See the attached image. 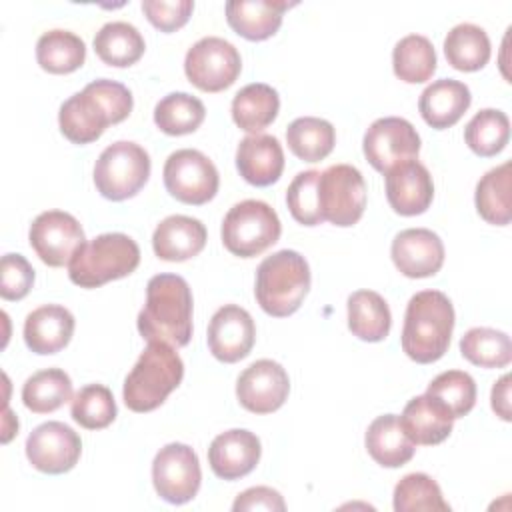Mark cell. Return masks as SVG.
<instances>
[{
	"instance_id": "obj_1",
	"label": "cell",
	"mask_w": 512,
	"mask_h": 512,
	"mask_svg": "<svg viewBox=\"0 0 512 512\" xmlns=\"http://www.w3.org/2000/svg\"><path fill=\"white\" fill-rule=\"evenodd\" d=\"M130 90L108 78L92 80L82 92L62 102L58 112L60 132L72 144H90L98 140L110 124H118L132 112Z\"/></svg>"
},
{
	"instance_id": "obj_2",
	"label": "cell",
	"mask_w": 512,
	"mask_h": 512,
	"mask_svg": "<svg viewBox=\"0 0 512 512\" xmlns=\"http://www.w3.org/2000/svg\"><path fill=\"white\" fill-rule=\"evenodd\" d=\"M136 324L146 342H164L172 348L186 346L192 338V292L188 282L178 274L152 276Z\"/></svg>"
},
{
	"instance_id": "obj_3",
	"label": "cell",
	"mask_w": 512,
	"mask_h": 512,
	"mask_svg": "<svg viewBox=\"0 0 512 512\" xmlns=\"http://www.w3.org/2000/svg\"><path fill=\"white\" fill-rule=\"evenodd\" d=\"M452 330L454 306L450 298L440 290L416 292L404 314L402 350L418 364L436 362L446 354Z\"/></svg>"
},
{
	"instance_id": "obj_4",
	"label": "cell",
	"mask_w": 512,
	"mask_h": 512,
	"mask_svg": "<svg viewBox=\"0 0 512 512\" xmlns=\"http://www.w3.org/2000/svg\"><path fill=\"white\" fill-rule=\"evenodd\" d=\"M182 378L184 362L176 348L164 342H148L124 380V404L132 412H152L178 388Z\"/></svg>"
},
{
	"instance_id": "obj_5",
	"label": "cell",
	"mask_w": 512,
	"mask_h": 512,
	"mask_svg": "<svg viewBox=\"0 0 512 512\" xmlns=\"http://www.w3.org/2000/svg\"><path fill=\"white\" fill-rule=\"evenodd\" d=\"M310 290V266L296 250H278L266 256L256 270L254 296L260 308L284 318L294 314Z\"/></svg>"
},
{
	"instance_id": "obj_6",
	"label": "cell",
	"mask_w": 512,
	"mask_h": 512,
	"mask_svg": "<svg viewBox=\"0 0 512 512\" xmlns=\"http://www.w3.org/2000/svg\"><path fill=\"white\" fill-rule=\"evenodd\" d=\"M138 264V244L122 232H108L80 246L68 264V276L80 288H98L132 274Z\"/></svg>"
},
{
	"instance_id": "obj_7",
	"label": "cell",
	"mask_w": 512,
	"mask_h": 512,
	"mask_svg": "<svg viewBox=\"0 0 512 512\" xmlns=\"http://www.w3.org/2000/svg\"><path fill=\"white\" fill-rule=\"evenodd\" d=\"M220 232L230 254L252 258L278 242L282 224L270 204L262 200H242L226 212Z\"/></svg>"
},
{
	"instance_id": "obj_8",
	"label": "cell",
	"mask_w": 512,
	"mask_h": 512,
	"mask_svg": "<svg viewBox=\"0 0 512 512\" xmlns=\"http://www.w3.org/2000/svg\"><path fill=\"white\" fill-rule=\"evenodd\" d=\"M150 176L148 152L130 140H118L102 150L94 164L96 190L114 202L132 198Z\"/></svg>"
},
{
	"instance_id": "obj_9",
	"label": "cell",
	"mask_w": 512,
	"mask_h": 512,
	"mask_svg": "<svg viewBox=\"0 0 512 512\" xmlns=\"http://www.w3.org/2000/svg\"><path fill=\"white\" fill-rule=\"evenodd\" d=\"M318 198L324 220L342 228L352 226L366 208L364 176L350 164H334L320 172Z\"/></svg>"
},
{
	"instance_id": "obj_10",
	"label": "cell",
	"mask_w": 512,
	"mask_h": 512,
	"mask_svg": "<svg viewBox=\"0 0 512 512\" xmlns=\"http://www.w3.org/2000/svg\"><path fill=\"white\" fill-rule=\"evenodd\" d=\"M162 176L170 196L192 206H200L212 200L220 184L214 162L194 148L172 152L166 158Z\"/></svg>"
},
{
	"instance_id": "obj_11",
	"label": "cell",
	"mask_w": 512,
	"mask_h": 512,
	"mask_svg": "<svg viewBox=\"0 0 512 512\" xmlns=\"http://www.w3.org/2000/svg\"><path fill=\"white\" fill-rule=\"evenodd\" d=\"M242 70V58L234 44L218 36L200 38L184 58L186 78L204 92H220L232 86Z\"/></svg>"
},
{
	"instance_id": "obj_12",
	"label": "cell",
	"mask_w": 512,
	"mask_h": 512,
	"mask_svg": "<svg viewBox=\"0 0 512 512\" xmlns=\"http://www.w3.org/2000/svg\"><path fill=\"white\" fill-rule=\"evenodd\" d=\"M200 462L196 452L182 442L160 448L152 462V482L158 496L170 504H186L200 490Z\"/></svg>"
},
{
	"instance_id": "obj_13",
	"label": "cell",
	"mask_w": 512,
	"mask_h": 512,
	"mask_svg": "<svg viewBox=\"0 0 512 512\" xmlns=\"http://www.w3.org/2000/svg\"><path fill=\"white\" fill-rule=\"evenodd\" d=\"M362 150L370 166L384 174L392 166L418 156L420 136L406 118L384 116L374 120L366 130Z\"/></svg>"
},
{
	"instance_id": "obj_14",
	"label": "cell",
	"mask_w": 512,
	"mask_h": 512,
	"mask_svg": "<svg viewBox=\"0 0 512 512\" xmlns=\"http://www.w3.org/2000/svg\"><path fill=\"white\" fill-rule=\"evenodd\" d=\"M28 240L44 264L60 268L70 264L86 238L80 222L72 214L62 210H46L30 224Z\"/></svg>"
},
{
	"instance_id": "obj_15",
	"label": "cell",
	"mask_w": 512,
	"mask_h": 512,
	"mask_svg": "<svg viewBox=\"0 0 512 512\" xmlns=\"http://www.w3.org/2000/svg\"><path fill=\"white\" fill-rule=\"evenodd\" d=\"M82 454L80 436L64 422L50 420L36 426L26 438V458L44 474H64Z\"/></svg>"
},
{
	"instance_id": "obj_16",
	"label": "cell",
	"mask_w": 512,
	"mask_h": 512,
	"mask_svg": "<svg viewBox=\"0 0 512 512\" xmlns=\"http://www.w3.org/2000/svg\"><path fill=\"white\" fill-rule=\"evenodd\" d=\"M288 392V372L268 358L252 362L236 380L238 402L254 414H270L278 410L286 402Z\"/></svg>"
},
{
	"instance_id": "obj_17",
	"label": "cell",
	"mask_w": 512,
	"mask_h": 512,
	"mask_svg": "<svg viewBox=\"0 0 512 512\" xmlns=\"http://www.w3.org/2000/svg\"><path fill=\"white\" fill-rule=\"evenodd\" d=\"M208 348L220 362L232 364L246 358L256 340V326L248 310L238 304H224L208 324Z\"/></svg>"
},
{
	"instance_id": "obj_18",
	"label": "cell",
	"mask_w": 512,
	"mask_h": 512,
	"mask_svg": "<svg viewBox=\"0 0 512 512\" xmlns=\"http://www.w3.org/2000/svg\"><path fill=\"white\" fill-rule=\"evenodd\" d=\"M390 256L400 274L408 278L434 276L444 264V244L428 228H408L394 236Z\"/></svg>"
},
{
	"instance_id": "obj_19",
	"label": "cell",
	"mask_w": 512,
	"mask_h": 512,
	"mask_svg": "<svg viewBox=\"0 0 512 512\" xmlns=\"http://www.w3.org/2000/svg\"><path fill=\"white\" fill-rule=\"evenodd\" d=\"M386 176V198L400 216H416L428 210L434 198V182L416 158L392 166Z\"/></svg>"
},
{
	"instance_id": "obj_20",
	"label": "cell",
	"mask_w": 512,
	"mask_h": 512,
	"mask_svg": "<svg viewBox=\"0 0 512 512\" xmlns=\"http://www.w3.org/2000/svg\"><path fill=\"white\" fill-rule=\"evenodd\" d=\"M262 454L260 440L254 432L232 428L218 434L208 448V464L222 480H238L250 474Z\"/></svg>"
},
{
	"instance_id": "obj_21",
	"label": "cell",
	"mask_w": 512,
	"mask_h": 512,
	"mask_svg": "<svg viewBox=\"0 0 512 512\" xmlns=\"http://www.w3.org/2000/svg\"><path fill=\"white\" fill-rule=\"evenodd\" d=\"M236 168L252 186L274 184L284 170V150L276 136L250 134L240 140L236 150Z\"/></svg>"
},
{
	"instance_id": "obj_22",
	"label": "cell",
	"mask_w": 512,
	"mask_h": 512,
	"mask_svg": "<svg viewBox=\"0 0 512 512\" xmlns=\"http://www.w3.org/2000/svg\"><path fill=\"white\" fill-rule=\"evenodd\" d=\"M206 236V226L198 218L174 214L156 226L152 248L160 260L184 262L202 252Z\"/></svg>"
},
{
	"instance_id": "obj_23",
	"label": "cell",
	"mask_w": 512,
	"mask_h": 512,
	"mask_svg": "<svg viewBox=\"0 0 512 512\" xmlns=\"http://www.w3.org/2000/svg\"><path fill=\"white\" fill-rule=\"evenodd\" d=\"M400 424L406 436L414 444L434 446L444 442L454 426V416L448 408L430 394L414 396L400 416Z\"/></svg>"
},
{
	"instance_id": "obj_24",
	"label": "cell",
	"mask_w": 512,
	"mask_h": 512,
	"mask_svg": "<svg viewBox=\"0 0 512 512\" xmlns=\"http://www.w3.org/2000/svg\"><path fill=\"white\" fill-rule=\"evenodd\" d=\"M74 334V316L60 304H44L24 320V342L36 354L60 352Z\"/></svg>"
},
{
	"instance_id": "obj_25",
	"label": "cell",
	"mask_w": 512,
	"mask_h": 512,
	"mask_svg": "<svg viewBox=\"0 0 512 512\" xmlns=\"http://www.w3.org/2000/svg\"><path fill=\"white\" fill-rule=\"evenodd\" d=\"M472 102L470 88L452 78H440L424 88L418 100V110L424 122L436 130L454 126Z\"/></svg>"
},
{
	"instance_id": "obj_26",
	"label": "cell",
	"mask_w": 512,
	"mask_h": 512,
	"mask_svg": "<svg viewBox=\"0 0 512 512\" xmlns=\"http://www.w3.org/2000/svg\"><path fill=\"white\" fill-rule=\"evenodd\" d=\"M294 4L278 0H230L226 2V20L236 34L258 42L278 32L282 12Z\"/></svg>"
},
{
	"instance_id": "obj_27",
	"label": "cell",
	"mask_w": 512,
	"mask_h": 512,
	"mask_svg": "<svg viewBox=\"0 0 512 512\" xmlns=\"http://www.w3.org/2000/svg\"><path fill=\"white\" fill-rule=\"evenodd\" d=\"M364 442L372 460L384 468L404 466L416 450V444L406 436L396 414H382L372 420Z\"/></svg>"
},
{
	"instance_id": "obj_28",
	"label": "cell",
	"mask_w": 512,
	"mask_h": 512,
	"mask_svg": "<svg viewBox=\"0 0 512 512\" xmlns=\"http://www.w3.org/2000/svg\"><path fill=\"white\" fill-rule=\"evenodd\" d=\"M280 110L278 92L264 84L252 82L240 88L232 100V120L234 124L244 130L258 134L262 128L274 122Z\"/></svg>"
},
{
	"instance_id": "obj_29",
	"label": "cell",
	"mask_w": 512,
	"mask_h": 512,
	"mask_svg": "<svg viewBox=\"0 0 512 512\" xmlns=\"http://www.w3.org/2000/svg\"><path fill=\"white\" fill-rule=\"evenodd\" d=\"M348 328L364 342H380L388 336L392 314L386 300L374 290H356L348 296Z\"/></svg>"
},
{
	"instance_id": "obj_30",
	"label": "cell",
	"mask_w": 512,
	"mask_h": 512,
	"mask_svg": "<svg viewBox=\"0 0 512 512\" xmlns=\"http://www.w3.org/2000/svg\"><path fill=\"white\" fill-rule=\"evenodd\" d=\"M94 50L104 64L126 68L142 58L146 44L136 26L116 20L104 24L96 32Z\"/></svg>"
},
{
	"instance_id": "obj_31",
	"label": "cell",
	"mask_w": 512,
	"mask_h": 512,
	"mask_svg": "<svg viewBox=\"0 0 512 512\" xmlns=\"http://www.w3.org/2000/svg\"><path fill=\"white\" fill-rule=\"evenodd\" d=\"M36 60L50 74H70L84 64L86 44L78 34L54 28L38 38Z\"/></svg>"
},
{
	"instance_id": "obj_32",
	"label": "cell",
	"mask_w": 512,
	"mask_h": 512,
	"mask_svg": "<svg viewBox=\"0 0 512 512\" xmlns=\"http://www.w3.org/2000/svg\"><path fill=\"white\" fill-rule=\"evenodd\" d=\"M444 56L452 68L476 72L490 60V38L476 24H456L444 38Z\"/></svg>"
},
{
	"instance_id": "obj_33",
	"label": "cell",
	"mask_w": 512,
	"mask_h": 512,
	"mask_svg": "<svg viewBox=\"0 0 512 512\" xmlns=\"http://www.w3.org/2000/svg\"><path fill=\"white\" fill-rule=\"evenodd\" d=\"M286 142L296 158L304 162H320L332 152L336 130L324 118L302 116L292 120L286 128Z\"/></svg>"
},
{
	"instance_id": "obj_34",
	"label": "cell",
	"mask_w": 512,
	"mask_h": 512,
	"mask_svg": "<svg viewBox=\"0 0 512 512\" xmlns=\"http://www.w3.org/2000/svg\"><path fill=\"white\" fill-rule=\"evenodd\" d=\"M72 400V380L60 368H44L26 378L22 402L34 414H48Z\"/></svg>"
},
{
	"instance_id": "obj_35",
	"label": "cell",
	"mask_w": 512,
	"mask_h": 512,
	"mask_svg": "<svg viewBox=\"0 0 512 512\" xmlns=\"http://www.w3.org/2000/svg\"><path fill=\"white\" fill-rule=\"evenodd\" d=\"M510 162L488 170L476 184V210L494 226H506L512 218L510 208Z\"/></svg>"
},
{
	"instance_id": "obj_36",
	"label": "cell",
	"mask_w": 512,
	"mask_h": 512,
	"mask_svg": "<svg viewBox=\"0 0 512 512\" xmlns=\"http://www.w3.org/2000/svg\"><path fill=\"white\" fill-rule=\"evenodd\" d=\"M394 74L408 82L420 84L436 72V52L432 42L422 34H408L400 38L392 52Z\"/></svg>"
},
{
	"instance_id": "obj_37",
	"label": "cell",
	"mask_w": 512,
	"mask_h": 512,
	"mask_svg": "<svg viewBox=\"0 0 512 512\" xmlns=\"http://www.w3.org/2000/svg\"><path fill=\"white\" fill-rule=\"evenodd\" d=\"M206 108L202 100L188 92H172L164 96L154 108L156 126L170 136L190 134L204 122Z\"/></svg>"
},
{
	"instance_id": "obj_38",
	"label": "cell",
	"mask_w": 512,
	"mask_h": 512,
	"mask_svg": "<svg viewBox=\"0 0 512 512\" xmlns=\"http://www.w3.org/2000/svg\"><path fill=\"white\" fill-rule=\"evenodd\" d=\"M462 356L482 368H504L512 360L510 336L496 328H470L460 340Z\"/></svg>"
},
{
	"instance_id": "obj_39",
	"label": "cell",
	"mask_w": 512,
	"mask_h": 512,
	"mask_svg": "<svg viewBox=\"0 0 512 512\" xmlns=\"http://www.w3.org/2000/svg\"><path fill=\"white\" fill-rule=\"evenodd\" d=\"M510 138V120L502 110L484 108L472 116L464 128L468 148L484 158L496 156L504 150Z\"/></svg>"
},
{
	"instance_id": "obj_40",
	"label": "cell",
	"mask_w": 512,
	"mask_h": 512,
	"mask_svg": "<svg viewBox=\"0 0 512 512\" xmlns=\"http://www.w3.org/2000/svg\"><path fill=\"white\" fill-rule=\"evenodd\" d=\"M394 510L396 512H424V510L448 512L450 504L442 498V490L432 476L424 472H412V474H406L394 488Z\"/></svg>"
},
{
	"instance_id": "obj_41",
	"label": "cell",
	"mask_w": 512,
	"mask_h": 512,
	"mask_svg": "<svg viewBox=\"0 0 512 512\" xmlns=\"http://www.w3.org/2000/svg\"><path fill=\"white\" fill-rule=\"evenodd\" d=\"M70 414L82 428L100 430L114 422L118 408L110 388L104 384H88L74 394Z\"/></svg>"
},
{
	"instance_id": "obj_42",
	"label": "cell",
	"mask_w": 512,
	"mask_h": 512,
	"mask_svg": "<svg viewBox=\"0 0 512 512\" xmlns=\"http://www.w3.org/2000/svg\"><path fill=\"white\" fill-rule=\"evenodd\" d=\"M426 394L440 400L456 420L466 416L474 408L476 382L464 370H446L428 384Z\"/></svg>"
},
{
	"instance_id": "obj_43",
	"label": "cell",
	"mask_w": 512,
	"mask_h": 512,
	"mask_svg": "<svg viewBox=\"0 0 512 512\" xmlns=\"http://www.w3.org/2000/svg\"><path fill=\"white\" fill-rule=\"evenodd\" d=\"M318 170H304L294 176L286 190V202L292 218L304 226H316L324 222L318 198Z\"/></svg>"
},
{
	"instance_id": "obj_44",
	"label": "cell",
	"mask_w": 512,
	"mask_h": 512,
	"mask_svg": "<svg viewBox=\"0 0 512 512\" xmlns=\"http://www.w3.org/2000/svg\"><path fill=\"white\" fill-rule=\"evenodd\" d=\"M34 284V268L22 254H4L0 262V296L22 300Z\"/></svg>"
},
{
	"instance_id": "obj_45",
	"label": "cell",
	"mask_w": 512,
	"mask_h": 512,
	"mask_svg": "<svg viewBox=\"0 0 512 512\" xmlns=\"http://www.w3.org/2000/svg\"><path fill=\"white\" fill-rule=\"evenodd\" d=\"M142 10L152 26L162 32H174L182 28L192 10V0H142Z\"/></svg>"
},
{
	"instance_id": "obj_46",
	"label": "cell",
	"mask_w": 512,
	"mask_h": 512,
	"mask_svg": "<svg viewBox=\"0 0 512 512\" xmlns=\"http://www.w3.org/2000/svg\"><path fill=\"white\" fill-rule=\"evenodd\" d=\"M232 510L234 512H240V510H270V512L278 510V512H282V510H286V504L278 490L268 488V486H254L236 496Z\"/></svg>"
},
{
	"instance_id": "obj_47",
	"label": "cell",
	"mask_w": 512,
	"mask_h": 512,
	"mask_svg": "<svg viewBox=\"0 0 512 512\" xmlns=\"http://www.w3.org/2000/svg\"><path fill=\"white\" fill-rule=\"evenodd\" d=\"M492 410L502 420L510 422V376L504 374L498 382L492 386Z\"/></svg>"
}]
</instances>
